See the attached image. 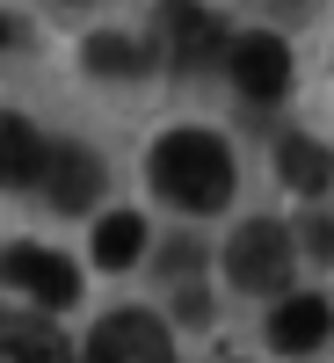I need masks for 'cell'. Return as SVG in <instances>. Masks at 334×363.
Listing matches in <instances>:
<instances>
[{"label": "cell", "instance_id": "cell-1", "mask_svg": "<svg viewBox=\"0 0 334 363\" xmlns=\"http://www.w3.org/2000/svg\"><path fill=\"white\" fill-rule=\"evenodd\" d=\"M153 189H160V203L189 211V218L226 211L233 203V153H226V138H211V131H167L153 145Z\"/></svg>", "mask_w": 334, "mask_h": 363}, {"label": "cell", "instance_id": "cell-10", "mask_svg": "<svg viewBox=\"0 0 334 363\" xmlns=\"http://www.w3.org/2000/svg\"><path fill=\"white\" fill-rule=\"evenodd\" d=\"M44 131L29 124V116H0V182L8 189H29V182H44Z\"/></svg>", "mask_w": 334, "mask_h": 363}, {"label": "cell", "instance_id": "cell-12", "mask_svg": "<svg viewBox=\"0 0 334 363\" xmlns=\"http://www.w3.org/2000/svg\"><path fill=\"white\" fill-rule=\"evenodd\" d=\"M145 255V218L138 211H109V218L95 225V262L102 269H131Z\"/></svg>", "mask_w": 334, "mask_h": 363}, {"label": "cell", "instance_id": "cell-8", "mask_svg": "<svg viewBox=\"0 0 334 363\" xmlns=\"http://www.w3.org/2000/svg\"><path fill=\"white\" fill-rule=\"evenodd\" d=\"M334 335V306H327V298H284V306L277 313H269V342H277L284 356H306V349H320Z\"/></svg>", "mask_w": 334, "mask_h": 363}, {"label": "cell", "instance_id": "cell-5", "mask_svg": "<svg viewBox=\"0 0 334 363\" xmlns=\"http://www.w3.org/2000/svg\"><path fill=\"white\" fill-rule=\"evenodd\" d=\"M87 363H174V342L153 313H109L87 342Z\"/></svg>", "mask_w": 334, "mask_h": 363}, {"label": "cell", "instance_id": "cell-15", "mask_svg": "<svg viewBox=\"0 0 334 363\" xmlns=\"http://www.w3.org/2000/svg\"><path fill=\"white\" fill-rule=\"evenodd\" d=\"M174 313H182V320H211V298H204V291H189V298H182Z\"/></svg>", "mask_w": 334, "mask_h": 363}, {"label": "cell", "instance_id": "cell-14", "mask_svg": "<svg viewBox=\"0 0 334 363\" xmlns=\"http://www.w3.org/2000/svg\"><path fill=\"white\" fill-rule=\"evenodd\" d=\"M306 247H313L320 262H334V218H313V225H306Z\"/></svg>", "mask_w": 334, "mask_h": 363}, {"label": "cell", "instance_id": "cell-3", "mask_svg": "<svg viewBox=\"0 0 334 363\" xmlns=\"http://www.w3.org/2000/svg\"><path fill=\"white\" fill-rule=\"evenodd\" d=\"M226 66H233V87L247 102H284L291 95V44L269 37V29H247L240 44H226Z\"/></svg>", "mask_w": 334, "mask_h": 363}, {"label": "cell", "instance_id": "cell-11", "mask_svg": "<svg viewBox=\"0 0 334 363\" xmlns=\"http://www.w3.org/2000/svg\"><path fill=\"white\" fill-rule=\"evenodd\" d=\"M277 174H284V189H298V196H327L334 189V153L313 145V138H284L277 145Z\"/></svg>", "mask_w": 334, "mask_h": 363}, {"label": "cell", "instance_id": "cell-16", "mask_svg": "<svg viewBox=\"0 0 334 363\" xmlns=\"http://www.w3.org/2000/svg\"><path fill=\"white\" fill-rule=\"evenodd\" d=\"M8 44H15V22H8V15H0V51H8Z\"/></svg>", "mask_w": 334, "mask_h": 363}, {"label": "cell", "instance_id": "cell-17", "mask_svg": "<svg viewBox=\"0 0 334 363\" xmlns=\"http://www.w3.org/2000/svg\"><path fill=\"white\" fill-rule=\"evenodd\" d=\"M226 363H233V356H226Z\"/></svg>", "mask_w": 334, "mask_h": 363}, {"label": "cell", "instance_id": "cell-6", "mask_svg": "<svg viewBox=\"0 0 334 363\" xmlns=\"http://www.w3.org/2000/svg\"><path fill=\"white\" fill-rule=\"evenodd\" d=\"M160 44H167V58H174V73H204L211 58L226 51L218 15L196 8V0H160Z\"/></svg>", "mask_w": 334, "mask_h": 363}, {"label": "cell", "instance_id": "cell-7", "mask_svg": "<svg viewBox=\"0 0 334 363\" xmlns=\"http://www.w3.org/2000/svg\"><path fill=\"white\" fill-rule=\"evenodd\" d=\"M102 196V160L87 145H51L44 153V203L51 211H87Z\"/></svg>", "mask_w": 334, "mask_h": 363}, {"label": "cell", "instance_id": "cell-13", "mask_svg": "<svg viewBox=\"0 0 334 363\" xmlns=\"http://www.w3.org/2000/svg\"><path fill=\"white\" fill-rule=\"evenodd\" d=\"M87 73H95V80H138L145 73V44L102 29V37H87Z\"/></svg>", "mask_w": 334, "mask_h": 363}, {"label": "cell", "instance_id": "cell-2", "mask_svg": "<svg viewBox=\"0 0 334 363\" xmlns=\"http://www.w3.org/2000/svg\"><path fill=\"white\" fill-rule=\"evenodd\" d=\"M291 269H298V240L277 218H247V225L226 240V277L240 291H255V298H277L291 284Z\"/></svg>", "mask_w": 334, "mask_h": 363}, {"label": "cell", "instance_id": "cell-4", "mask_svg": "<svg viewBox=\"0 0 334 363\" xmlns=\"http://www.w3.org/2000/svg\"><path fill=\"white\" fill-rule=\"evenodd\" d=\"M0 284L29 291L37 306H80V269L66 255H51V247H29V240L0 255Z\"/></svg>", "mask_w": 334, "mask_h": 363}, {"label": "cell", "instance_id": "cell-9", "mask_svg": "<svg viewBox=\"0 0 334 363\" xmlns=\"http://www.w3.org/2000/svg\"><path fill=\"white\" fill-rule=\"evenodd\" d=\"M0 363H73V342L44 313H8L0 320Z\"/></svg>", "mask_w": 334, "mask_h": 363}]
</instances>
